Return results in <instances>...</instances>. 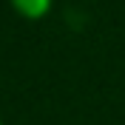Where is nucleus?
Listing matches in <instances>:
<instances>
[{
  "mask_svg": "<svg viewBox=\"0 0 125 125\" xmlns=\"http://www.w3.org/2000/svg\"><path fill=\"white\" fill-rule=\"evenodd\" d=\"M11 6H14L23 17H31V20H34V17H43L48 9H51V0H11Z\"/></svg>",
  "mask_w": 125,
  "mask_h": 125,
  "instance_id": "obj_1",
  "label": "nucleus"
},
{
  "mask_svg": "<svg viewBox=\"0 0 125 125\" xmlns=\"http://www.w3.org/2000/svg\"><path fill=\"white\" fill-rule=\"evenodd\" d=\"M0 125H3V122H0Z\"/></svg>",
  "mask_w": 125,
  "mask_h": 125,
  "instance_id": "obj_2",
  "label": "nucleus"
}]
</instances>
